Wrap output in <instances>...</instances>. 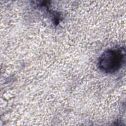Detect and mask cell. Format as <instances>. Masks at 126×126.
Listing matches in <instances>:
<instances>
[{
	"label": "cell",
	"instance_id": "6da1fadb",
	"mask_svg": "<svg viewBox=\"0 0 126 126\" xmlns=\"http://www.w3.org/2000/svg\"><path fill=\"white\" fill-rule=\"evenodd\" d=\"M125 60V52L122 48L108 49L99 58L98 67L105 73H114L121 67Z\"/></svg>",
	"mask_w": 126,
	"mask_h": 126
}]
</instances>
